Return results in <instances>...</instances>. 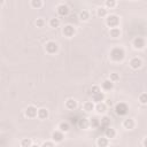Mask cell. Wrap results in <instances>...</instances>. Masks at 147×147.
I'll use <instances>...</instances> for the list:
<instances>
[{
  "label": "cell",
  "mask_w": 147,
  "mask_h": 147,
  "mask_svg": "<svg viewBox=\"0 0 147 147\" xmlns=\"http://www.w3.org/2000/svg\"><path fill=\"white\" fill-rule=\"evenodd\" d=\"M109 144V139L106 137H99L96 140V145L98 147H107Z\"/></svg>",
  "instance_id": "obj_20"
},
{
  "label": "cell",
  "mask_w": 147,
  "mask_h": 147,
  "mask_svg": "<svg viewBox=\"0 0 147 147\" xmlns=\"http://www.w3.org/2000/svg\"><path fill=\"white\" fill-rule=\"evenodd\" d=\"M32 145V140L30 138H24L21 140V147H30Z\"/></svg>",
  "instance_id": "obj_29"
},
{
  "label": "cell",
  "mask_w": 147,
  "mask_h": 147,
  "mask_svg": "<svg viewBox=\"0 0 147 147\" xmlns=\"http://www.w3.org/2000/svg\"><path fill=\"white\" fill-rule=\"evenodd\" d=\"M62 33H63L65 37L71 38V37H74V34L76 33V29H75L74 25H71V24H67V25L63 26V29H62Z\"/></svg>",
  "instance_id": "obj_6"
},
{
  "label": "cell",
  "mask_w": 147,
  "mask_h": 147,
  "mask_svg": "<svg viewBox=\"0 0 147 147\" xmlns=\"http://www.w3.org/2000/svg\"><path fill=\"white\" fill-rule=\"evenodd\" d=\"M37 108L34 106H28V108L25 109V116L29 118H33L37 116Z\"/></svg>",
  "instance_id": "obj_9"
},
{
  "label": "cell",
  "mask_w": 147,
  "mask_h": 147,
  "mask_svg": "<svg viewBox=\"0 0 147 147\" xmlns=\"http://www.w3.org/2000/svg\"><path fill=\"white\" fill-rule=\"evenodd\" d=\"M30 147H40V146H39V145H37V144H32Z\"/></svg>",
  "instance_id": "obj_38"
},
{
  "label": "cell",
  "mask_w": 147,
  "mask_h": 147,
  "mask_svg": "<svg viewBox=\"0 0 147 147\" xmlns=\"http://www.w3.org/2000/svg\"><path fill=\"white\" fill-rule=\"evenodd\" d=\"M94 110H95L98 114H105L106 110H107V106L105 105V102L95 103V106H94Z\"/></svg>",
  "instance_id": "obj_15"
},
{
  "label": "cell",
  "mask_w": 147,
  "mask_h": 147,
  "mask_svg": "<svg viewBox=\"0 0 147 147\" xmlns=\"http://www.w3.org/2000/svg\"><path fill=\"white\" fill-rule=\"evenodd\" d=\"M60 24H61V21H60V18H57V17H53V18H51L49 20V26L51 28H59L60 26Z\"/></svg>",
  "instance_id": "obj_23"
},
{
  "label": "cell",
  "mask_w": 147,
  "mask_h": 147,
  "mask_svg": "<svg viewBox=\"0 0 147 147\" xmlns=\"http://www.w3.org/2000/svg\"><path fill=\"white\" fill-rule=\"evenodd\" d=\"M115 113L119 116H125L129 113V106L125 102H118L115 105Z\"/></svg>",
  "instance_id": "obj_3"
},
{
  "label": "cell",
  "mask_w": 147,
  "mask_h": 147,
  "mask_svg": "<svg viewBox=\"0 0 147 147\" xmlns=\"http://www.w3.org/2000/svg\"><path fill=\"white\" fill-rule=\"evenodd\" d=\"M106 99L105 96V93L103 92H99V93H95V94H92V101L94 103H99V102H103Z\"/></svg>",
  "instance_id": "obj_11"
},
{
  "label": "cell",
  "mask_w": 147,
  "mask_h": 147,
  "mask_svg": "<svg viewBox=\"0 0 147 147\" xmlns=\"http://www.w3.org/2000/svg\"><path fill=\"white\" fill-rule=\"evenodd\" d=\"M109 57L111 61L114 62H121L123 61V59L125 57V52L122 47H114L111 51H110V54H109Z\"/></svg>",
  "instance_id": "obj_1"
},
{
  "label": "cell",
  "mask_w": 147,
  "mask_h": 147,
  "mask_svg": "<svg viewBox=\"0 0 147 147\" xmlns=\"http://www.w3.org/2000/svg\"><path fill=\"white\" fill-rule=\"evenodd\" d=\"M69 130H70V125H69L68 122H61L59 124V131H61L63 133H67Z\"/></svg>",
  "instance_id": "obj_22"
},
{
  "label": "cell",
  "mask_w": 147,
  "mask_h": 147,
  "mask_svg": "<svg viewBox=\"0 0 147 147\" xmlns=\"http://www.w3.org/2000/svg\"><path fill=\"white\" fill-rule=\"evenodd\" d=\"M40 147H55L53 141H44Z\"/></svg>",
  "instance_id": "obj_35"
},
{
  "label": "cell",
  "mask_w": 147,
  "mask_h": 147,
  "mask_svg": "<svg viewBox=\"0 0 147 147\" xmlns=\"http://www.w3.org/2000/svg\"><path fill=\"white\" fill-rule=\"evenodd\" d=\"M105 137L108 138V139L115 138V137H116V130L113 129V127H110V126L107 127V129H105Z\"/></svg>",
  "instance_id": "obj_18"
},
{
  "label": "cell",
  "mask_w": 147,
  "mask_h": 147,
  "mask_svg": "<svg viewBox=\"0 0 147 147\" xmlns=\"http://www.w3.org/2000/svg\"><path fill=\"white\" fill-rule=\"evenodd\" d=\"M99 92H101V88H100L99 85H93L91 87V93L92 94H95V93H99Z\"/></svg>",
  "instance_id": "obj_34"
},
{
  "label": "cell",
  "mask_w": 147,
  "mask_h": 147,
  "mask_svg": "<svg viewBox=\"0 0 147 147\" xmlns=\"http://www.w3.org/2000/svg\"><path fill=\"white\" fill-rule=\"evenodd\" d=\"M132 46L134 49H144L146 46V40L142 37H136L132 41Z\"/></svg>",
  "instance_id": "obj_4"
},
{
  "label": "cell",
  "mask_w": 147,
  "mask_h": 147,
  "mask_svg": "<svg viewBox=\"0 0 147 147\" xmlns=\"http://www.w3.org/2000/svg\"><path fill=\"white\" fill-rule=\"evenodd\" d=\"M30 5H31V7H33L36 9H39V8L42 7V1L41 0H31Z\"/></svg>",
  "instance_id": "obj_25"
},
{
  "label": "cell",
  "mask_w": 147,
  "mask_h": 147,
  "mask_svg": "<svg viewBox=\"0 0 147 147\" xmlns=\"http://www.w3.org/2000/svg\"><path fill=\"white\" fill-rule=\"evenodd\" d=\"M2 3H3V1H2V0H0V6H1Z\"/></svg>",
  "instance_id": "obj_39"
},
{
  "label": "cell",
  "mask_w": 147,
  "mask_h": 147,
  "mask_svg": "<svg viewBox=\"0 0 147 147\" xmlns=\"http://www.w3.org/2000/svg\"><path fill=\"white\" fill-rule=\"evenodd\" d=\"M90 18V13L87 10H82L79 13V20L80 21H87Z\"/></svg>",
  "instance_id": "obj_27"
},
{
  "label": "cell",
  "mask_w": 147,
  "mask_h": 147,
  "mask_svg": "<svg viewBox=\"0 0 147 147\" xmlns=\"http://www.w3.org/2000/svg\"><path fill=\"white\" fill-rule=\"evenodd\" d=\"M45 24H46V22H45V20H44V18L39 17V18H37V20H36V25H37V28H42Z\"/></svg>",
  "instance_id": "obj_33"
},
{
  "label": "cell",
  "mask_w": 147,
  "mask_h": 147,
  "mask_svg": "<svg viewBox=\"0 0 147 147\" xmlns=\"http://www.w3.org/2000/svg\"><path fill=\"white\" fill-rule=\"evenodd\" d=\"M116 5H117V2H116L115 0H106V1H105V8H106V9H107V8L111 9V8H114Z\"/></svg>",
  "instance_id": "obj_28"
},
{
  "label": "cell",
  "mask_w": 147,
  "mask_h": 147,
  "mask_svg": "<svg viewBox=\"0 0 147 147\" xmlns=\"http://www.w3.org/2000/svg\"><path fill=\"white\" fill-rule=\"evenodd\" d=\"M96 15L99 17H106L107 16V9L105 7H99L96 9Z\"/></svg>",
  "instance_id": "obj_26"
},
{
  "label": "cell",
  "mask_w": 147,
  "mask_h": 147,
  "mask_svg": "<svg viewBox=\"0 0 147 147\" xmlns=\"http://www.w3.org/2000/svg\"><path fill=\"white\" fill-rule=\"evenodd\" d=\"M100 88H102L103 91H111L113 88H114V83L113 82H110L109 79H106V80H103L102 82V84H101V87Z\"/></svg>",
  "instance_id": "obj_13"
},
{
  "label": "cell",
  "mask_w": 147,
  "mask_h": 147,
  "mask_svg": "<svg viewBox=\"0 0 147 147\" xmlns=\"http://www.w3.org/2000/svg\"><path fill=\"white\" fill-rule=\"evenodd\" d=\"M141 65H142V61H141L139 57H132V59L130 60V67H131L132 69L137 70V69H139Z\"/></svg>",
  "instance_id": "obj_10"
},
{
  "label": "cell",
  "mask_w": 147,
  "mask_h": 147,
  "mask_svg": "<svg viewBox=\"0 0 147 147\" xmlns=\"http://www.w3.org/2000/svg\"><path fill=\"white\" fill-rule=\"evenodd\" d=\"M77 106H78V103L75 99H68L65 101V108L69 110H75L77 108Z\"/></svg>",
  "instance_id": "obj_14"
},
{
  "label": "cell",
  "mask_w": 147,
  "mask_h": 147,
  "mask_svg": "<svg viewBox=\"0 0 147 147\" xmlns=\"http://www.w3.org/2000/svg\"><path fill=\"white\" fill-rule=\"evenodd\" d=\"M110 126V117L108 116H102L101 119H100V126L99 127H103V129H107Z\"/></svg>",
  "instance_id": "obj_17"
},
{
  "label": "cell",
  "mask_w": 147,
  "mask_h": 147,
  "mask_svg": "<svg viewBox=\"0 0 147 147\" xmlns=\"http://www.w3.org/2000/svg\"><path fill=\"white\" fill-rule=\"evenodd\" d=\"M109 80H110V82H113V83L118 82V80H119V75H118V74H116V72H111V74H110V76H109Z\"/></svg>",
  "instance_id": "obj_31"
},
{
  "label": "cell",
  "mask_w": 147,
  "mask_h": 147,
  "mask_svg": "<svg viewBox=\"0 0 147 147\" xmlns=\"http://www.w3.org/2000/svg\"><path fill=\"white\" fill-rule=\"evenodd\" d=\"M105 105H106L107 107H111V106H113V101H111L110 99H108V100H106V102H105Z\"/></svg>",
  "instance_id": "obj_36"
},
{
  "label": "cell",
  "mask_w": 147,
  "mask_h": 147,
  "mask_svg": "<svg viewBox=\"0 0 147 147\" xmlns=\"http://www.w3.org/2000/svg\"><path fill=\"white\" fill-rule=\"evenodd\" d=\"M109 36L111 38H118L121 36V30L118 28H113L109 30Z\"/></svg>",
  "instance_id": "obj_24"
},
{
  "label": "cell",
  "mask_w": 147,
  "mask_h": 147,
  "mask_svg": "<svg viewBox=\"0 0 147 147\" xmlns=\"http://www.w3.org/2000/svg\"><path fill=\"white\" fill-rule=\"evenodd\" d=\"M56 11H57V14L60 15V16H67L68 14H69V11H70V9H69V7L67 6V5H64V3H61V5H59L57 7H56Z\"/></svg>",
  "instance_id": "obj_8"
},
{
  "label": "cell",
  "mask_w": 147,
  "mask_h": 147,
  "mask_svg": "<svg viewBox=\"0 0 147 147\" xmlns=\"http://www.w3.org/2000/svg\"><path fill=\"white\" fill-rule=\"evenodd\" d=\"M45 51L48 54H55L59 51V45L55 41H52V40L51 41H47L46 45H45Z\"/></svg>",
  "instance_id": "obj_5"
},
{
  "label": "cell",
  "mask_w": 147,
  "mask_h": 147,
  "mask_svg": "<svg viewBox=\"0 0 147 147\" xmlns=\"http://www.w3.org/2000/svg\"><path fill=\"white\" fill-rule=\"evenodd\" d=\"M37 117L39 119H46L48 117V110L46 108H39L37 110Z\"/></svg>",
  "instance_id": "obj_16"
},
{
  "label": "cell",
  "mask_w": 147,
  "mask_h": 147,
  "mask_svg": "<svg viewBox=\"0 0 147 147\" xmlns=\"http://www.w3.org/2000/svg\"><path fill=\"white\" fill-rule=\"evenodd\" d=\"M94 102L93 101H86V102H84V105H83V109L86 111V113H91V111H93L94 110Z\"/></svg>",
  "instance_id": "obj_19"
},
{
  "label": "cell",
  "mask_w": 147,
  "mask_h": 147,
  "mask_svg": "<svg viewBox=\"0 0 147 147\" xmlns=\"http://www.w3.org/2000/svg\"><path fill=\"white\" fill-rule=\"evenodd\" d=\"M79 126H80L82 129H87V127H90V125H88V119H87V118H82V119L79 121Z\"/></svg>",
  "instance_id": "obj_30"
},
{
  "label": "cell",
  "mask_w": 147,
  "mask_h": 147,
  "mask_svg": "<svg viewBox=\"0 0 147 147\" xmlns=\"http://www.w3.org/2000/svg\"><path fill=\"white\" fill-rule=\"evenodd\" d=\"M139 101H140L141 105H146V103H147V94H146L145 92L139 95Z\"/></svg>",
  "instance_id": "obj_32"
},
{
  "label": "cell",
  "mask_w": 147,
  "mask_h": 147,
  "mask_svg": "<svg viewBox=\"0 0 147 147\" xmlns=\"http://www.w3.org/2000/svg\"><path fill=\"white\" fill-rule=\"evenodd\" d=\"M134 125H136V122H134L133 118H125V119L123 121V126H124V129L132 130V129L134 127Z\"/></svg>",
  "instance_id": "obj_12"
},
{
  "label": "cell",
  "mask_w": 147,
  "mask_h": 147,
  "mask_svg": "<svg viewBox=\"0 0 147 147\" xmlns=\"http://www.w3.org/2000/svg\"><path fill=\"white\" fill-rule=\"evenodd\" d=\"M88 125H90L91 127H93V129L99 127V126H100V119H99L98 117H92V118L88 119Z\"/></svg>",
  "instance_id": "obj_21"
},
{
  "label": "cell",
  "mask_w": 147,
  "mask_h": 147,
  "mask_svg": "<svg viewBox=\"0 0 147 147\" xmlns=\"http://www.w3.org/2000/svg\"><path fill=\"white\" fill-rule=\"evenodd\" d=\"M142 145H144V147H146V138H144V140H142Z\"/></svg>",
  "instance_id": "obj_37"
},
{
  "label": "cell",
  "mask_w": 147,
  "mask_h": 147,
  "mask_svg": "<svg viewBox=\"0 0 147 147\" xmlns=\"http://www.w3.org/2000/svg\"><path fill=\"white\" fill-rule=\"evenodd\" d=\"M106 25L109 26L110 29L113 28H117L119 25V17L115 14H110L106 16Z\"/></svg>",
  "instance_id": "obj_2"
},
{
  "label": "cell",
  "mask_w": 147,
  "mask_h": 147,
  "mask_svg": "<svg viewBox=\"0 0 147 147\" xmlns=\"http://www.w3.org/2000/svg\"><path fill=\"white\" fill-rule=\"evenodd\" d=\"M63 139H64V133H63V132L56 130V131H54V132L52 133V141H53V142H55V144L62 142Z\"/></svg>",
  "instance_id": "obj_7"
}]
</instances>
